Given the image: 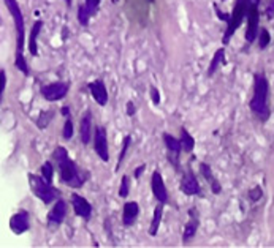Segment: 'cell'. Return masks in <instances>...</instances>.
<instances>
[{
  "label": "cell",
  "instance_id": "1",
  "mask_svg": "<svg viewBox=\"0 0 274 248\" xmlns=\"http://www.w3.org/2000/svg\"><path fill=\"white\" fill-rule=\"evenodd\" d=\"M54 158L59 164V176H61V180L71 187V188H80L84 185L86 182V174L81 173L80 169H78V166L75 164V161L70 160L68 157V152L65 147L62 146H59L56 147L54 150Z\"/></svg>",
  "mask_w": 274,
  "mask_h": 248
},
{
  "label": "cell",
  "instance_id": "2",
  "mask_svg": "<svg viewBox=\"0 0 274 248\" xmlns=\"http://www.w3.org/2000/svg\"><path fill=\"white\" fill-rule=\"evenodd\" d=\"M268 100H269L268 79L263 73H257L255 76H253V95L249 101V108L262 122H266L269 119V114H271L269 106H268Z\"/></svg>",
  "mask_w": 274,
  "mask_h": 248
},
{
  "label": "cell",
  "instance_id": "3",
  "mask_svg": "<svg viewBox=\"0 0 274 248\" xmlns=\"http://www.w3.org/2000/svg\"><path fill=\"white\" fill-rule=\"evenodd\" d=\"M4 2L13 17L14 29H16V54H23L24 38H26V26H24V16H23L21 7H19L17 0H4Z\"/></svg>",
  "mask_w": 274,
  "mask_h": 248
},
{
  "label": "cell",
  "instance_id": "4",
  "mask_svg": "<svg viewBox=\"0 0 274 248\" xmlns=\"http://www.w3.org/2000/svg\"><path fill=\"white\" fill-rule=\"evenodd\" d=\"M252 5H259V4H246L243 2V0H236V5H234L231 14H230V19L227 23V30L222 36V42L224 45H228L230 43V38L234 35V32H236V29L243 24V21L246 19V14H247V10L249 7Z\"/></svg>",
  "mask_w": 274,
  "mask_h": 248
},
{
  "label": "cell",
  "instance_id": "5",
  "mask_svg": "<svg viewBox=\"0 0 274 248\" xmlns=\"http://www.w3.org/2000/svg\"><path fill=\"white\" fill-rule=\"evenodd\" d=\"M29 183L33 195L42 199L45 204H51L59 198V192L57 188H54L51 183H48L43 177L40 176H35V174H29Z\"/></svg>",
  "mask_w": 274,
  "mask_h": 248
},
{
  "label": "cell",
  "instance_id": "6",
  "mask_svg": "<svg viewBox=\"0 0 274 248\" xmlns=\"http://www.w3.org/2000/svg\"><path fill=\"white\" fill-rule=\"evenodd\" d=\"M246 21H247V29H246V40L247 43L255 42V38L259 35V24H260V11H259V5H252L247 10L246 14Z\"/></svg>",
  "mask_w": 274,
  "mask_h": 248
},
{
  "label": "cell",
  "instance_id": "7",
  "mask_svg": "<svg viewBox=\"0 0 274 248\" xmlns=\"http://www.w3.org/2000/svg\"><path fill=\"white\" fill-rule=\"evenodd\" d=\"M68 89H70L68 82H52V84L42 87V95L48 101H59L67 97Z\"/></svg>",
  "mask_w": 274,
  "mask_h": 248
},
{
  "label": "cell",
  "instance_id": "8",
  "mask_svg": "<svg viewBox=\"0 0 274 248\" xmlns=\"http://www.w3.org/2000/svg\"><path fill=\"white\" fill-rule=\"evenodd\" d=\"M94 149L103 161L109 160L108 154V135H106V128L105 127H97L94 133Z\"/></svg>",
  "mask_w": 274,
  "mask_h": 248
},
{
  "label": "cell",
  "instance_id": "9",
  "mask_svg": "<svg viewBox=\"0 0 274 248\" xmlns=\"http://www.w3.org/2000/svg\"><path fill=\"white\" fill-rule=\"evenodd\" d=\"M151 187H152V193L160 204H167L168 202V190L165 187L163 177L159 171H154L152 173V179H151Z\"/></svg>",
  "mask_w": 274,
  "mask_h": 248
},
{
  "label": "cell",
  "instance_id": "10",
  "mask_svg": "<svg viewBox=\"0 0 274 248\" xmlns=\"http://www.w3.org/2000/svg\"><path fill=\"white\" fill-rule=\"evenodd\" d=\"M181 192L187 196H195V195H200L202 193V188H200V183L195 177V174L189 169L187 173L184 174L182 180H181Z\"/></svg>",
  "mask_w": 274,
  "mask_h": 248
},
{
  "label": "cell",
  "instance_id": "11",
  "mask_svg": "<svg viewBox=\"0 0 274 248\" xmlns=\"http://www.w3.org/2000/svg\"><path fill=\"white\" fill-rule=\"evenodd\" d=\"M71 204H73V211L78 217H81L84 220H89L92 215V205L89 204V201L80 195L73 193L71 195Z\"/></svg>",
  "mask_w": 274,
  "mask_h": 248
},
{
  "label": "cell",
  "instance_id": "12",
  "mask_svg": "<svg viewBox=\"0 0 274 248\" xmlns=\"http://www.w3.org/2000/svg\"><path fill=\"white\" fill-rule=\"evenodd\" d=\"M10 228L11 231L16 234H23L30 228V221H29V214L27 212H17L11 217L10 220Z\"/></svg>",
  "mask_w": 274,
  "mask_h": 248
},
{
  "label": "cell",
  "instance_id": "13",
  "mask_svg": "<svg viewBox=\"0 0 274 248\" xmlns=\"http://www.w3.org/2000/svg\"><path fill=\"white\" fill-rule=\"evenodd\" d=\"M67 217V202L62 199H57L52 205L51 212L48 214V221L54 224H61Z\"/></svg>",
  "mask_w": 274,
  "mask_h": 248
},
{
  "label": "cell",
  "instance_id": "14",
  "mask_svg": "<svg viewBox=\"0 0 274 248\" xmlns=\"http://www.w3.org/2000/svg\"><path fill=\"white\" fill-rule=\"evenodd\" d=\"M89 90L92 93L94 100L99 103L100 106H106L108 103V92H106V87H105V82L103 81H94L89 84Z\"/></svg>",
  "mask_w": 274,
  "mask_h": 248
},
{
  "label": "cell",
  "instance_id": "15",
  "mask_svg": "<svg viewBox=\"0 0 274 248\" xmlns=\"http://www.w3.org/2000/svg\"><path fill=\"white\" fill-rule=\"evenodd\" d=\"M140 214V205L135 201H129L124 204V212H122V224L132 226L136 221V217Z\"/></svg>",
  "mask_w": 274,
  "mask_h": 248
},
{
  "label": "cell",
  "instance_id": "16",
  "mask_svg": "<svg viewBox=\"0 0 274 248\" xmlns=\"http://www.w3.org/2000/svg\"><path fill=\"white\" fill-rule=\"evenodd\" d=\"M200 171H202V176L206 179V182L209 183L211 190H212V193L214 195H221L222 193V185L219 183V180L214 177L212 174V169L208 163H200Z\"/></svg>",
  "mask_w": 274,
  "mask_h": 248
},
{
  "label": "cell",
  "instance_id": "17",
  "mask_svg": "<svg viewBox=\"0 0 274 248\" xmlns=\"http://www.w3.org/2000/svg\"><path fill=\"white\" fill-rule=\"evenodd\" d=\"M190 215H192V218H190V221L186 224L184 234H182V242H184V243L190 242V240L195 237V234H197V231H198V226H200V220H198V217H197V212H195V209H192V211H190Z\"/></svg>",
  "mask_w": 274,
  "mask_h": 248
},
{
  "label": "cell",
  "instance_id": "18",
  "mask_svg": "<svg viewBox=\"0 0 274 248\" xmlns=\"http://www.w3.org/2000/svg\"><path fill=\"white\" fill-rule=\"evenodd\" d=\"M80 133H81L83 144L87 146L90 142V136H92V116H90V111H86L83 114L81 125H80Z\"/></svg>",
  "mask_w": 274,
  "mask_h": 248
},
{
  "label": "cell",
  "instance_id": "19",
  "mask_svg": "<svg viewBox=\"0 0 274 248\" xmlns=\"http://www.w3.org/2000/svg\"><path fill=\"white\" fill-rule=\"evenodd\" d=\"M163 142L168 149L170 154L174 157L176 161H179V154H181V141L179 139H176L174 136H171L170 133H163Z\"/></svg>",
  "mask_w": 274,
  "mask_h": 248
},
{
  "label": "cell",
  "instance_id": "20",
  "mask_svg": "<svg viewBox=\"0 0 274 248\" xmlns=\"http://www.w3.org/2000/svg\"><path fill=\"white\" fill-rule=\"evenodd\" d=\"M42 27H43V23L42 21H36L33 26H32V30H30V35H29V51L30 54L35 57L38 55V46H36V38L42 32Z\"/></svg>",
  "mask_w": 274,
  "mask_h": 248
},
{
  "label": "cell",
  "instance_id": "21",
  "mask_svg": "<svg viewBox=\"0 0 274 248\" xmlns=\"http://www.w3.org/2000/svg\"><path fill=\"white\" fill-rule=\"evenodd\" d=\"M162 217H163V204L159 202V205L155 207V211H154L152 223H151V226H149V234H151V236H157V231H159L160 223H162Z\"/></svg>",
  "mask_w": 274,
  "mask_h": 248
},
{
  "label": "cell",
  "instance_id": "22",
  "mask_svg": "<svg viewBox=\"0 0 274 248\" xmlns=\"http://www.w3.org/2000/svg\"><path fill=\"white\" fill-rule=\"evenodd\" d=\"M225 62V49L224 48H221V49H217L216 51V54H214V57H212V60H211V64H209V68H208V76H212L214 73L217 71V68L221 67V64H224Z\"/></svg>",
  "mask_w": 274,
  "mask_h": 248
},
{
  "label": "cell",
  "instance_id": "23",
  "mask_svg": "<svg viewBox=\"0 0 274 248\" xmlns=\"http://www.w3.org/2000/svg\"><path fill=\"white\" fill-rule=\"evenodd\" d=\"M179 141H181V149L184 152H187V154H190V152L193 150V147H195V139L192 138V135L186 128H181V138H179Z\"/></svg>",
  "mask_w": 274,
  "mask_h": 248
},
{
  "label": "cell",
  "instance_id": "24",
  "mask_svg": "<svg viewBox=\"0 0 274 248\" xmlns=\"http://www.w3.org/2000/svg\"><path fill=\"white\" fill-rule=\"evenodd\" d=\"M92 13L86 8V5H81L80 8H78V21H80L81 26H87L89 24V19H90Z\"/></svg>",
  "mask_w": 274,
  "mask_h": 248
},
{
  "label": "cell",
  "instance_id": "25",
  "mask_svg": "<svg viewBox=\"0 0 274 248\" xmlns=\"http://www.w3.org/2000/svg\"><path fill=\"white\" fill-rule=\"evenodd\" d=\"M257 36H259V46H260V49H266L268 45L271 43V35H269L268 29H260Z\"/></svg>",
  "mask_w": 274,
  "mask_h": 248
},
{
  "label": "cell",
  "instance_id": "26",
  "mask_svg": "<svg viewBox=\"0 0 274 248\" xmlns=\"http://www.w3.org/2000/svg\"><path fill=\"white\" fill-rule=\"evenodd\" d=\"M14 65L19 71H23V74H29V67H27V62L24 59V54H16V59H14Z\"/></svg>",
  "mask_w": 274,
  "mask_h": 248
},
{
  "label": "cell",
  "instance_id": "27",
  "mask_svg": "<svg viewBox=\"0 0 274 248\" xmlns=\"http://www.w3.org/2000/svg\"><path fill=\"white\" fill-rule=\"evenodd\" d=\"M52 176H54V168L49 161L43 163L42 166V177L48 182V183H52Z\"/></svg>",
  "mask_w": 274,
  "mask_h": 248
},
{
  "label": "cell",
  "instance_id": "28",
  "mask_svg": "<svg viewBox=\"0 0 274 248\" xmlns=\"http://www.w3.org/2000/svg\"><path fill=\"white\" fill-rule=\"evenodd\" d=\"M130 141H132V138L130 136H125L124 138V147H122V150H121V154H119V158H117V168L116 169H119V166H121V163H122V160L125 158V155H127V150H129V147H130Z\"/></svg>",
  "mask_w": 274,
  "mask_h": 248
},
{
  "label": "cell",
  "instance_id": "29",
  "mask_svg": "<svg viewBox=\"0 0 274 248\" xmlns=\"http://www.w3.org/2000/svg\"><path fill=\"white\" fill-rule=\"evenodd\" d=\"M129 192H130V180L127 176H124L121 179V188H119V196L121 198H127L129 196Z\"/></svg>",
  "mask_w": 274,
  "mask_h": 248
},
{
  "label": "cell",
  "instance_id": "30",
  "mask_svg": "<svg viewBox=\"0 0 274 248\" xmlns=\"http://www.w3.org/2000/svg\"><path fill=\"white\" fill-rule=\"evenodd\" d=\"M62 135H64V139H71V138H73V122H71L70 117L67 119V122H65V125H64Z\"/></svg>",
  "mask_w": 274,
  "mask_h": 248
},
{
  "label": "cell",
  "instance_id": "31",
  "mask_svg": "<svg viewBox=\"0 0 274 248\" xmlns=\"http://www.w3.org/2000/svg\"><path fill=\"white\" fill-rule=\"evenodd\" d=\"M262 196H263V190H262L260 187L252 188L250 192H249V198H250V201H253V202H257Z\"/></svg>",
  "mask_w": 274,
  "mask_h": 248
},
{
  "label": "cell",
  "instance_id": "32",
  "mask_svg": "<svg viewBox=\"0 0 274 248\" xmlns=\"http://www.w3.org/2000/svg\"><path fill=\"white\" fill-rule=\"evenodd\" d=\"M5 87H7V73H5V70H0V103H2Z\"/></svg>",
  "mask_w": 274,
  "mask_h": 248
},
{
  "label": "cell",
  "instance_id": "33",
  "mask_svg": "<svg viewBox=\"0 0 274 248\" xmlns=\"http://www.w3.org/2000/svg\"><path fill=\"white\" fill-rule=\"evenodd\" d=\"M99 4H100V0H86V8L94 14L97 11V8H99Z\"/></svg>",
  "mask_w": 274,
  "mask_h": 248
},
{
  "label": "cell",
  "instance_id": "34",
  "mask_svg": "<svg viewBox=\"0 0 274 248\" xmlns=\"http://www.w3.org/2000/svg\"><path fill=\"white\" fill-rule=\"evenodd\" d=\"M151 97H152V103L154 105H159L160 103V93H159V90L155 89V87L151 89Z\"/></svg>",
  "mask_w": 274,
  "mask_h": 248
},
{
  "label": "cell",
  "instance_id": "35",
  "mask_svg": "<svg viewBox=\"0 0 274 248\" xmlns=\"http://www.w3.org/2000/svg\"><path fill=\"white\" fill-rule=\"evenodd\" d=\"M266 16H268V19L274 17V0H269V4L266 7Z\"/></svg>",
  "mask_w": 274,
  "mask_h": 248
},
{
  "label": "cell",
  "instance_id": "36",
  "mask_svg": "<svg viewBox=\"0 0 274 248\" xmlns=\"http://www.w3.org/2000/svg\"><path fill=\"white\" fill-rule=\"evenodd\" d=\"M214 8H216V13H217V16H219V19H221V21H225V23H228L230 14H227V13H222V11H221V8H219L217 5L214 7Z\"/></svg>",
  "mask_w": 274,
  "mask_h": 248
},
{
  "label": "cell",
  "instance_id": "37",
  "mask_svg": "<svg viewBox=\"0 0 274 248\" xmlns=\"http://www.w3.org/2000/svg\"><path fill=\"white\" fill-rule=\"evenodd\" d=\"M144 169H146V166H144V164H141L138 169L135 171V177H136V179H138V177H141V174L144 173Z\"/></svg>",
  "mask_w": 274,
  "mask_h": 248
},
{
  "label": "cell",
  "instance_id": "38",
  "mask_svg": "<svg viewBox=\"0 0 274 248\" xmlns=\"http://www.w3.org/2000/svg\"><path fill=\"white\" fill-rule=\"evenodd\" d=\"M127 112H129V116H133L135 108H133V103H132V101H129V103H127Z\"/></svg>",
  "mask_w": 274,
  "mask_h": 248
},
{
  "label": "cell",
  "instance_id": "39",
  "mask_svg": "<svg viewBox=\"0 0 274 248\" xmlns=\"http://www.w3.org/2000/svg\"><path fill=\"white\" fill-rule=\"evenodd\" d=\"M62 114H64L65 117H70V109H68L67 106H65V108H62Z\"/></svg>",
  "mask_w": 274,
  "mask_h": 248
},
{
  "label": "cell",
  "instance_id": "40",
  "mask_svg": "<svg viewBox=\"0 0 274 248\" xmlns=\"http://www.w3.org/2000/svg\"><path fill=\"white\" fill-rule=\"evenodd\" d=\"M149 2H154V0H149Z\"/></svg>",
  "mask_w": 274,
  "mask_h": 248
},
{
  "label": "cell",
  "instance_id": "41",
  "mask_svg": "<svg viewBox=\"0 0 274 248\" xmlns=\"http://www.w3.org/2000/svg\"><path fill=\"white\" fill-rule=\"evenodd\" d=\"M222 2H225V0H222Z\"/></svg>",
  "mask_w": 274,
  "mask_h": 248
}]
</instances>
